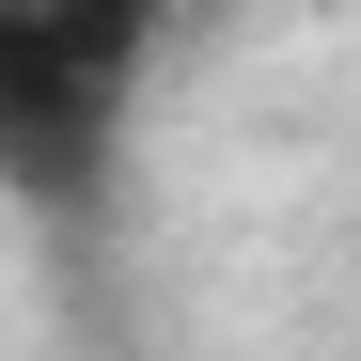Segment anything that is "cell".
Here are the masks:
<instances>
[{
    "instance_id": "1",
    "label": "cell",
    "mask_w": 361,
    "mask_h": 361,
    "mask_svg": "<svg viewBox=\"0 0 361 361\" xmlns=\"http://www.w3.org/2000/svg\"><path fill=\"white\" fill-rule=\"evenodd\" d=\"M173 0H0V189L79 204L142 110V47Z\"/></svg>"
}]
</instances>
